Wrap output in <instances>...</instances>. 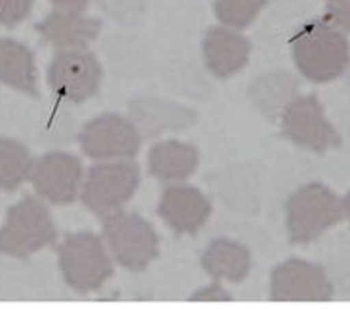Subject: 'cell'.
<instances>
[{
	"instance_id": "obj_1",
	"label": "cell",
	"mask_w": 350,
	"mask_h": 309,
	"mask_svg": "<svg viewBox=\"0 0 350 309\" xmlns=\"http://www.w3.org/2000/svg\"><path fill=\"white\" fill-rule=\"evenodd\" d=\"M291 50L297 69L312 82L337 79L350 62L349 40L339 29L324 21L301 27Z\"/></svg>"
},
{
	"instance_id": "obj_2",
	"label": "cell",
	"mask_w": 350,
	"mask_h": 309,
	"mask_svg": "<svg viewBox=\"0 0 350 309\" xmlns=\"http://www.w3.org/2000/svg\"><path fill=\"white\" fill-rule=\"evenodd\" d=\"M55 235V225L46 204L36 197H25L6 214L0 230V254L25 260L52 245Z\"/></svg>"
},
{
	"instance_id": "obj_3",
	"label": "cell",
	"mask_w": 350,
	"mask_h": 309,
	"mask_svg": "<svg viewBox=\"0 0 350 309\" xmlns=\"http://www.w3.org/2000/svg\"><path fill=\"white\" fill-rule=\"evenodd\" d=\"M289 240L306 245L345 216L341 199L322 184H308L291 195L286 204Z\"/></svg>"
},
{
	"instance_id": "obj_4",
	"label": "cell",
	"mask_w": 350,
	"mask_h": 309,
	"mask_svg": "<svg viewBox=\"0 0 350 309\" xmlns=\"http://www.w3.org/2000/svg\"><path fill=\"white\" fill-rule=\"evenodd\" d=\"M57 256L63 279L75 291H96L113 275V262L94 233L69 235L57 248Z\"/></svg>"
},
{
	"instance_id": "obj_5",
	"label": "cell",
	"mask_w": 350,
	"mask_h": 309,
	"mask_svg": "<svg viewBox=\"0 0 350 309\" xmlns=\"http://www.w3.org/2000/svg\"><path fill=\"white\" fill-rule=\"evenodd\" d=\"M103 235L118 264L141 271L158 256V235L149 221L137 214L114 212L107 216Z\"/></svg>"
},
{
	"instance_id": "obj_6",
	"label": "cell",
	"mask_w": 350,
	"mask_h": 309,
	"mask_svg": "<svg viewBox=\"0 0 350 309\" xmlns=\"http://www.w3.org/2000/svg\"><path fill=\"white\" fill-rule=\"evenodd\" d=\"M139 186L135 162H103L90 168L82 189V203L101 218L118 212Z\"/></svg>"
},
{
	"instance_id": "obj_7",
	"label": "cell",
	"mask_w": 350,
	"mask_h": 309,
	"mask_svg": "<svg viewBox=\"0 0 350 309\" xmlns=\"http://www.w3.org/2000/svg\"><path fill=\"white\" fill-rule=\"evenodd\" d=\"M48 84L53 94L72 103H80L94 96L101 84L99 62L84 48L59 50L50 63Z\"/></svg>"
},
{
	"instance_id": "obj_8",
	"label": "cell",
	"mask_w": 350,
	"mask_h": 309,
	"mask_svg": "<svg viewBox=\"0 0 350 309\" xmlns=\"http://www.w3.org/2000/svg\"><path fill=\"white\" fill-rule=\"evenodd\" d=\"M282 130L293 143L301 147L324 153L341 145V138L324 115L316 96L291 99L282 113Z\"/></svg>"
},
{
	"instance_id": "obj_9",
	"label": "cell",
	"mask_w": 350,
	"mask_h": 309,
	"mask_svg": "<svg viewBox=\"0 0 350 309\" xmlns=\"http://www.w3.org/2000/svg\"><path fill=\"white\" fill-rule=\"evenodd\" d=\"M80 145L92 159H131L139 151L141 138L130 121L107 113L82 128Z\"/></svg>"
},
{
	"instance_id": "obj_10",
	"label": "cell",
	"mask_w": 350,
	"mask_h": 309,
	"mask_svg": "<svg viewBox=\"0 0 350 309\" xmlns=\"http://www.w3.org/2000/svg\"><path fill=\"white\" fill-rule=\"evenodd\" d=\"M333 286L320 265L288 260L272 271L271 298L276 301H327Z\"/></svg>"
},
{
	"instance_id": "obj_11",
	"label": "cell",
	"mask_w": 350,
	"mask_h": 309,
	"mask_svg": "<svg viewBox=\"0 0 350 309\" xmlns=\"http://www.w3.org/2000/svg\"><path fill=\"white\" fill-rule=\"evenodd\" d=\"M84 170L75 155L53 151L36 160L31 170V182L42 199L53 204H65L77 199Z\"/></svg>"
},
{
	"instance_id": "obj_12",
	"label": "cell",
	"mask_w": 350,
	"mask_h": 309,
	"mask_svg": "<svg viewBox=\"0 0 350 309\" xmlns=\"http://www.w3.org/2000/svg\"><path fill=\"white\" fill-rule=\"evenodd\" d=\"M158 214L175 233H196L208 221L211 204L191 186H170L158 203Z\"/></svg>"
},
{
	"instance_id": "obj_13",
	"label": "cell",
	"mask_w": 350,
	"mask_h": 309,
	"mask_svg": "<svg viewBox=\"0 0 350 309\" xmlns=\"http://www.w3.org/2000/svg\"><path fill=\"white\" fill-rule=\"evenodd\" d=\"M204 58L206 65L215 77L227 79L238 73L250 60V40L234 29L211 27L204 36Z\"/></svg>"
},
{
	"instance_id": "obj_14",
	"label": "cell",
	"mask_w": 350,
	"mask_h": 309,
	"mask_svg": "<svg viewBox=\"0 0 350 309\" xmlns=\"http://www.w3.org/2000/svg\"><path fill=\"white\" fill-rule=\"evenodd\" d=\"M101 23L94 18H84L82 14L55 10L48 18L36 25V31L59 50L65 48H84L99 33Z\"/></svg>"
},
{
	"instance_id": "obj_15",
	"label": "cell",
	"mask_w": 350,
	"mask_h": 309,
	"mask_svg": "<svg viewBox=\"0 0 350 309\" xmlns=\"http://www.w3.org/2000/svg\"><path fill=\"white\" fill-rule=\"evenodd\" d=\"M198 166V151L194 145L177 140L157 143L149 153L150 174L166 184L183 182Z\"/></svg>"
},
{
	"instance_id": "obj_16",
	"label": "cell",
	"mask_w": 350,
	"mask_h": 309,
	"mask_svg": "<svg viewBox=\"0 0 350 309\" xmlns=\"http://www.w3.org/2000/svg\"><path fill=\"white\" fill-rule=\"evenodd\" d=\"M202 265L206 273L213 279H225L230 283L244 281L250 267H252V256L250 250L228 238H215L211 240L210 247L206 248L202 256Z\"/></svg>"
},
{
	"instance_id": "obj_17",
	"label": "cell",
	"mask_w": 350,
	"mask_h": 309,
	"mask_svg": "<svg viewBox=\"0 0 350 309\" xmlns=\"http://www.w3.org/2000/svg\"><path fill=\"white\" fill-rule=\"evenodd\" d=\"M0 82L36 96L35 55L18 40L0 38Z\"/></svg>"
},
{
	"instance_id": "obj_18",
	"label": "cell",
	"mask_w": 350,
	"mask_h": 309,
	"mask_svg": "<svg viewBox=\"0 0 350 309\" xmlns=\"http://www.w3.org/2000/svg\"><path fill=\"white\" fill-rule=\"evenodd\" d=\"M31 153L16 140L0 138V191L18 189L33 170Z\"/></svg>"
},
{
	"instance_id": "obj_19",
	"label": "cell",
	"mask_w": 350,
	"mask_h": 309,
	"mask_svg": "<svg viewBox=\"0 0 350 309\" xmlns=\"http://www.w3.org/2000/svg\"><path fill=\"white\" fill-rule=\"evenodd\" d=\"M265 6L267 0H217L215 14L223 25L237 31L250 25Z\"/></svg>"
},
{
	"instance_id": "obj_20",
	"label": "cell",
	"mask_w": 350,
	"mask_h": 309,
	"mask_svg": "<svg viewBox=\"0 0 350 309\" xmlns=\"http://www.w3.org/2000/svg\"><path fill=\"white\" fill-rule=\"evenodd\" d=\"M33 0H0V23L6 27L18 25L29 16Z\"/></svg>"
},
{
	"instance_id": "obj_21",
	"label": "cell",
	"mask_w": 350,
	"mask_h": 309,
	"mask_svg": "<svg viewBox=\"0 0 350 309\" xmlns=\"http://www.w3.org/2000/svg\"><path fill=\"white\" fill-rule=\"evenodd\" d=\"M325 12L332 23L350 31V0H325Z\"/></svg>"
},
{
	"instance_id": "obj_22",
	"label": "cell",
	"mask_w": 350,
	"mask_h": 309,
	"mask_svg": "<svg viewBox=\"0 0 350 309\" xmlns=\"http://www.w3.org/2000/svg\"><path fill=\"white\" fill-rule=\"evenodd\" d=\"M191 300L194 301H230L232 300V296L225 292V288L221 286V284H211L208 288H202L196 294L191 296Z\"/></svg>"
},
{
	"instance_id": "obj_23",
	"label": "cell",
	"mask_w": 350,
	"mask_h": 309,
	"mask_svg": "<svg viewBox=\"0 0 350 309\" xmlns=\"http://www.w3.org/2000/svg\"><path fill=\"white\" fill-rule=\"evenodd\" d=\"M55 8L62 12H72V14H82L86 10L90 0H52Z\"/></svg>"
},
{
	"instance_id": "obj_24",
	"label": "cell",
	"mask_w": 350,
	"mask_h": 309,
	"mask_svg": "<svg viewBox=\"0 0 350 309\" xmlns=\"http://www.w3.org/2000/svg\"><path fill=\"white\" fill-rule=\"evenodd\" d=\"M342 210H345V216L350 220V193L345 197V201H342Z\"/></svg>"
}]
</instances>
